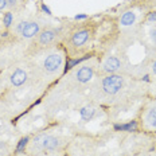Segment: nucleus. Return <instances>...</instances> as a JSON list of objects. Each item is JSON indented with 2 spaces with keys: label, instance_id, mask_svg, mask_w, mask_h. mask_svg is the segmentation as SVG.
<instances>
[{
  "label": "nucleus",
  "instance_id": "f257e3e1",
  "mask_svg": "<svg viewBox=\"0 0 156 156\" xmlns=\"http://www.w3.org/2000/svg\"><path fill=\"white\" fill-rule=\"evenodd\" d=\"M34 145L41 148L42 151H55L59 147V140L54 136H46L41 135L34 140Z\"/></svg>",
  "mask_w": 156,
  "mask_h": 156
},
{
  "label": "nucleus",
  "instance_id": "f03ea898",
  "mask_svg": "<svg viewBox=\"0 0 156 156\" xmlns=\"http://www.w3.org/2000/svg\"><path fill=\"white\" fill-rule=\"evenodd\" d=\"M122 85H124V80L120 76H109L102 81V89L106 94H116Z\"/></svg>",
  "mask_w": 156,
  "mask_h": 156
},
{
  "label": "nucleus",
  "instance_id": "7ed1b4c3",
  "mask_svg": "<svg viewBox=\"0 0 156 156\" xmlns=\"http://www.w3.org/2000/svg\"><path fill=\"white\" fill-rule=\"evenodd\" d=\"M61 65H62V57L59 54H50L44 59L43 66L47 73H54V71H57L59 69Z\"/></svg>",
  "mask_w": 156,
  "mask_h": 156
},
{
  "label": "nucleus",
  "instance_id": "20e7f679",
  "mask_svg": "<svg viewBox=\"0 0 156 156\" xmlns=\"http://www.w3.org/2000/svg\"><path fill=\"white\" fill-rule=\"evenodd\" d=\"M38 32H39V24L37 22H28V23H26L23 26L20 34H22V37H24V38H32L34 35H37Z\"/></svg>",
  "mask_w": 156,
  "mask_h": 156
},
{
  "label": "nucleus",
  "instance_id": "39448f33",
  "mask_svg": "<svg viewBox=\"0 0 156 156\" xmlns=\"http://www.w3.org/2000/svg\"><path fill=\"white\" fill-rule=\"evenodd\" d=\"M26 80H27V74H26V71L22 70V69L15 70L14 73H12V76H11V83L14 86L23 85V83L26 82Z\"/></svg>",
  "mask_w": 156,
  "mask_h": 156
},
{
  "label": "nucleus",
  "instance_id": "423d86ee",
  "mask_svg": "<svg viewBox=\"0 0 156 156\" xmlns=\"http://www.w3.org/2000/svg\"><path fill=\"white\" fill-rule=\"evenodd\" d=\"M92 76H93V69L92 67H89V66L81 67V69L77 71V74H76L77 80L80 81V82H87V81L92 78Z\"/></svg>",
  "mask_w": 156,
  "mask_h": 156
},
{
  "label": "nucleus",
  "instance_id": "0eeeda50",
  "mask_svg": "<svg viewBox=\"0 0 156 156\" xmlns=\"http://www.w3.org/2000/svg\"><path fill=\"white\" fill-rule=\"evenodd\" d=\"M87 38H89V31L87 30L78 31L73 37V44L74 46H81V44H83L87 41Z\"/></svg>",
  "mask_w": 156,
  "mask_h": 156
},
{
  "label": "nucleus",
  "instance_id": "6e6552de",
  "mask_svg": "<svg viewBox=\"0 0 156 156\" xmlns=\"http://www.w3.org/2000/svg\"><path fill=\"white\" fill-rule=\"evenodd\" d=\"M55 37H57V31L55 30H46V31H43L41 34V37H39V42H41L42 44L51 43V42L55 39Z\"/></svg>",
  "mask_w": 156,
  "mask_h": 156
},
{
  "label": "nucleus",
  "instance_id": "1a4fd4ad",
  "mask_svg": "<svg viewBox=\"0 0 156 156\" xmlns=\"http://www.w3.org/2000/svg\"><path fill=\"white\" fill-rule=\"evenodd\" d=\"M119 67H120V61L117 59V58H115V57L108 58V59L105 61V63H104V70L109 71V73L116 71Z\"/></svg>",
  "mask_w": 156,
  "mask_h": 156
},
{
  "label": "nucleus",
  "instance_id": "9d476101",
  "mask_svg": "<svg viewBox=\"0 0 156 156\" xmlns=\"http://www.w3.org/2000/svg\"><path fill=\"white\" fill-rule=\"evenodd\" d=\"M135 22V14L133 12H125L121 18V24L122 26H129Z\"/></svg>",
  "mask_w": 156,
  "mask_h": 156
},
{
  "label": "nucleus",
  "instance_id": "9b49d317",
  "mask_svg": "<svg viewBox=\"0 0 156 156\" xmlns=\"http://www.w3.org/2000/svg\"><path fill=\"white\" fill-rule=\"evenodd\" d=\"M147 121L149 122V125L154 126V128H156V108L151 109L148 112L147 115Z\"/></svg>",
  "mask_w": 156,
  "mask_h": 156
},
{
  "label": "nucleus",
  "instance_id": "f8f14e48",
  "mask_svg": "<svg viewBox=\"0 0 156 156\" xmlns=\"http://www.w3.org/2000/svg\"><path fill=\"white\" fill-rule=\"evenodd\" d=\"M94 115V110L92 108H83L81 109V116H82L83 120H90Z\"/></svg>",
  "mask_w": 156,
  "mask_h": 156
},
{
  "label": "nucleus",
  "instance_id": "ddd939ff",
  "mask_svg": "<svg viewBox=\"0 0 156 156\" xmlns=\"http://www.w3.org/2000/svg\"><path fill=\"white\" fill-rule=\"evenodd\" d=\"M136 126V122H129L126 125H116L115 128L119 129V131H131V129H135Z\"/></svg>",
  "mask_w": 156,
  "mask_h": 156
},
{
  "label": "nucleus",
  "instance_id": "4468645a",
  "mask_svg": "<svg viewBox=\"0 0 156 156\" xmlns=\"http://www.w3.org/2000/svg\"><path fill=\"white\" fill-rule=\"evenodd\" d=\"M87 58H89V57H83V58H80V59H73V61H70V62L66 65V71H67V70H70L71 67L76 66V65H78L80 62H82L83 59H87Z\"/></svg>",
  "mask_w": 156,
  "mask_h": 156
},
{
  "label": "nucleus",
  "instance_id": "2eb2a0df",
  "mask_svg": "<svg viewBox=\"0 0 156 156\" xmlns=\"http://www.w3.org/2000/svg\"><path fill=\"white\" fill-rule=\"evenodd\" d=\"M27 141H28V139H27V137L22 139V140L19 141V145H18V148H16V151H18V152L23 151V149H24V147H26V145H27Z\"/></svg>",
  "mask_w": 156,
  "mask_h": 156
},
{
  "label": "nucleus",
  "instance_id": "dca6fc26",
  "mask_svg": "<svg viewBox=\"0 0 156 156\" xmlns=\"http://www.w3.org/2000/svg\"><path fill=\"white\" fill-rule=\"evenodd\" d=\"M11 20H12V15L8 12V14H5V16H4V26L5 27H8V26L11 24Z\"/></svg>",
  "mask_w": 156,
  "mask_h": 156
},
{
  "label": "nucleus",
  "instance_id": "f3484780",
  "mask_svg": "<svg viewBox=\"0 0 156 156\" xmlns=\"http://www.w3.org/2000/svg\"><path fill=\"white\" fill-rule=\"evenodd\" d=\"M18 2L19 0H7V5L9 8H12V7H15V5L18 4Z\"/></svg>",
  "mask_w": 156,
  "mask_h": 156
},
{
  "label": "nucleus",
  "instance_id": "a211bd4d",
  "mask_svg": "<svg viewBox=\"0 0 156 156\" xmlns=\"http://www.w3.org/2000/svg\"><path fill=\"white\" fill-rule=\"evenodd\" d=\"M7 7V0H0V11Z\"/></svg>",
  "mask_w": 156,
  "mask_h": 156
},
{
  "label": "nucleus",
  "instance_id": "6ab92c4d",
  "mask_svg": "<svg viewBox=\"0 0 156 156\" xmlns=\"http://www.w3.org/2000/svg\"><path fill=\"white\" fill-rule=\"evenodd\" d=\"M148 19H149L151 22H156V14H149Z\"/></svg>",
  "mask_w": 156,
  "mask_h": 156
},
{
  "label": "nucleus",
  "instance_id": "aec40b11",
  "mask_svg": "<svg viewBox=\"0 0 156 156\" xmlns=\"http://www.w3.org/2000/svg\"><path fill=\"white\" fill-rule=\"evenodd\" d=\"M42 9H43V11L46 12V14H48V15H50V9H48V8H47V7H46V5H44V4L42 5Z\"/></svg>",
  "mask_w": 156,
  "mask_h": 156
},
{
  "label": "nucleus",
  "instance_id": "412c9836",
  "mask_svg": "<svg viewBox=\"0 0 156 156\" xmlns=\"http://www.w3.org/2000/svg\"><path fill=\"white\" fill-rule=\"evenodd\" d=\"M86 18V15H77L76 16V19H85Z\"/></svg>",
  "mask_w": 156,
  "mask_h": 156
},
{
  "label": "nucleus",
  "instance_id": "4be33fe9",
  "mask_svg": "<svg viewBox=\"0 0 156 156\" xmlns=\"http://www.w3.org/2000/svg\"><path fill=\"white\" fill-rule=\"evenodd\" d=\"M154 73L156 74V62H155V65H154Z\"/></svg>",
  "mask_w": 156,
  "mask_h": 156
},
{
  "label": "nucleus",
  "instance_id": "5701e85b",
  "mask_svg": "<svg viewBox=\"0 0 156 156\" xmlns=\"http://www.w3.org/2000/svg\"><path fill=\"white\" fill-rule=\"evenodd\" d=\"M0 144H2V143H0Z\"/></svg>",
  "mask_w": 156,
  "mask_h": 156
}]
</instances>
